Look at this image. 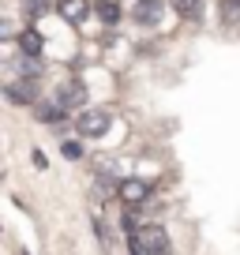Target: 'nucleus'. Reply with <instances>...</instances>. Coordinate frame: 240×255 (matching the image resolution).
Masks as SVG:
<instances>
[{"label":"nucleus","mask_w":240,"mask_h":255,"mask_svg":"<svg viewBox=\"0 0 240 255\" xmlns=\"http://www.w3.org/2000/svg\"><path fill=\"white\" fill-rule=\"evenodd\" d=\"M131 252L135 255H173V244H169L161 225H146V229L131 240Z\"/></svg>","instance_id":"1"},{"label":"nucleus","mask_w":240,"mask_h":255,"mask_svg":"<svg viewBox=\"0 0 240 255\" xmlns=\"http://www.w3.org/2000/svg\"><path fill=\"white\" fill-rule=\"evenodd\" d=\"M75 128H79V135H105L113 128V117L105 109H87V113H79V120H75Z\"/></svg>","instance_id":"2"},{"label":"nucleus","mask_w":240,"mask_h":255,"mask_svg":"<svg viewBox=\"0 0 240 255\" xmlns=\"http://www.w3.org/2000/svg\"><path fill=\"white\" fill-rule=\"evenodd\" d=\"M87 102V87H83L79 79H68L56 87V105L60 109H79V105Z\"/></svg>","instance_id":"3"},{"label":"nucleus","mask_w":240,"mask_h":255,"mask_svg":"<svg viewBox=\"0 0 240 255\" xmlns=\"http://www.w3.org/2000/svg\"><path fill=\"white\" fill-rule=\"evenodd\" d=\"M120 199L124 203H131V207H139V203H146V195H150V184H143V180H120Z\"/></svg>","instance_id":"4"},{"label":"nucleus","mask_w":240,"mask_h":255,"mask_svg":"<svg viewBox=\"0 0 240 255\" xmlns=\"http://www.w3.org/2000/svg\"><path fill=\"white\" fill-rule=\"evenodd\" d=\"M60 15H64L72 26H79V23H87L90 4H87V0H64V4H60Z\"/></svg>","instance_id":"5"},{"label":"nucleus","mask_w":240,"mask_h":255,"mask_svg":"<svg viewBox=\"0 0 240 255\" xmlns=\"http://www.w3.org/2000/svg\"><path fill=\"white\" fill-rule=\"evenodd\" d=\"M135 19L143 26L158 23V19H161V4H158V0H139V4H135Z\"/></svg>","instance_id":"6"},{"label":"nucleus","mask_w":240,"mask_h":255,"mask_svg":"<svg viewBox=\"0 0 240 255\" xmlns=\"http://www.w3.org/2000/svg\"><path fill=\"white\" fill-rule=\"evenodd\" d=\"M19 49H23V56H41V34L38 30H23Z\"/></svg>","instance_id":"7"},{"label":"nucleus","mask_w":240,"mask_h":255,"mask_svg":"<svg viewBox=\"0 0 240 255\" xmlns=\"http://www.w3.org/2000/svg\"><path fill=\"white\" fill-rule=\"evenodd\" d=\"M8 98L19 102V105H26V102H34V87L30 83H8Z\"/></svg>","instance_id":"8"},{"label":"nucleus","mask_w":240,"mask_h":255,"mask_svg":"<svg viewBox=\"0 0 240 255\" xmlns=\"http://www.w3.org/2000/svg\"><path fill=\"white\" fill-rule=\"evenodd\" d=\"M34 113H38V120H45V124H56V120H64V109H60V105H45V102H41Z\"/></svg>","instance_id":"9"},{"label":"nucleus","mask_w":240,"mask_h":255,"mask_svg":"<svg viewBox=\"0 0 240 255\" xmlns=\"http://www.w3.org/2000/svg\"><path fill=\"white\" fill-rule=\"evenodd\" d=\"M19 68H23L26 83H30V79H38V75H41V60H38V56H23V60H19Z\"/></svg>","instance_id":"10"},{"label":"nucleus","mask_w":240,"mask_h":255,"mask_svg":"<svg viewBox=\"0 0 240 255\" xmlns=\"http://www.w3.org/2000/svg\"><path fill=\"white\" fill-rule=\"evenodd\" d=\"M23 8L30 11V15H45V8H49V0H23Z\"/></svg>","instance_id":"11"},{"label":"nucleus","mask_w":240,"mask_h":255,"mask_svg":"<svg viewBox=\"0 0 240 255\" xmlns=\"http://www.w3.org/2000/svg\"><path fill=\"white\" fill-rule=\"evenodd\" d=\"M98 11H102V19H105V23H117V19H120V8H117V4H102Z\"/></svg>","instance_id":"12"},{"label":"nucleus","mask_w":240,"mask_h":255,"mask_svg":"<svg viewBox=\"0 0 240 255\" xmlns=\"http://www.w3.org/2000/svg\"><path fill=\"white\" fill-rule=\"evenodd\" d=\"M173 8H176V11H184V15H192V11L199 8V0H173Z\"/></svg>","instance_id":"13"},{"label":"nucleus","mask_w":240,"mask_h":255,"mask_svg":"<svg viewBox=\"0 0 240 255\" xmlns=\"http://www.w3.org/2000/svg\"><path fill=\"white\" fill-rule=\"evenodd\" d=\"M64 154H68V158H79L83 150H79V143H64Z\"/></svg>","instance_id":"14"}]
</instances>
